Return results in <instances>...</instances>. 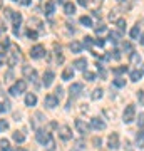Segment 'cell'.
<instances>
[{
  "label": "cell",
  "instance_id": "32",
  "mask_svg": "<svg viewBox=\"0 0 144 151\" xmlns=\"http://www.w3.org/2000/svg\"><path fill=\"white\" fill-rule=\"evenodd\" d=\"M84 79H87V81H96V74H92L89 70H84Z\"/></svg>",
  "mask_w": 144,
  "mask_h": 151
},
{
  "label": "cell",
  "instance_id": "39",
  "mask_svg": "<svg viewBox=\"0 0 144 151\" xmlns=\"http://www.w3.org/2000/svg\"><path fill=\"white\" fill-rule=\"evenodd\" d=\"M92 145L96 146V148H101L102 139H101V138H97V136H94V138H92Z\"/></svg>",
  "mask_w": 144,
  "mask_h": 151
},
{
  "label": "cell",
  "instance_id": "29",
  "mask_svg": "<svg viewBox=\"0 0 144 151\" xmlns=\"http://www.w3.org/2000/svg\"><path fill=\"white\" fill-rule=\"evenodd\" d=\"M27 37L32 39V40H37V37H39L37 30H32V29H29V30H27Z\"/></svg>",
  "mask_w": 144,
  "mask_h": 151
},
{
  "label": "cell",
  "instance_id": "48",
  "mask_svg": "<svg viewBox=\"0 0 144 151\" xmlns=\"http://www.w3.org/2000/svg\"><path fill=\"white\" fill-rule=\"evenodd\" d=\"M77 4H79V5H82V7H85L87 4H89V0H77Z\"/></svg>",
  "mask_w": 144,
  "mask_h": 151
},
{
  "label": "cell",
  "instance_id": "12",
  "mask_svg": "<svg viewBox=\"0 0 144 151\" xmlns=\"http://www.w3.org/2000/svg\"><path fill=\"white\" fill-rule=\"evenodd\" d=\"M107 146H109V150H117L119 148V136H117V133H112V134L109 136Z\"/></svg>",
  "mask_w": 144,
  "mask_h": 151
},
{
  "label": "cell",
  "instance_id": "3",
  "mask_svg": "<svg viewBox=\"0 0 144 151\" xmlns=\"http://www.w3.org/2000/svg\"><path fill=\"white\" fill-rule=\"evenodd\" d=\"M25 89H27V82L24 81V79H19V81L9 89V92H10L12 96H19V94H22V92H25Z\"/></svg>",
  "mask_w": 144,
  "mask_h": 151
},
{
  "label": "cell",
  "instance_id": "52",
  "mask_svg": "<svg viewBox=\"0 0 144 151\" xmlns=\"http://www.w3.org/2000/svg\"><path fill=\"white\" fill-rule=\"evenodd\" d=\"M109 19L111 20H116V14H109Z\"/></svg>",
  "mask_w": 144,
  "mask_h": 151
},
{
  "label": "cell",
  "instance_id": "2",
  "mask_svg": "<svg viewBox=\"0 0 144 151\" xmlns=\"http://www.w3.org/2000/svg\"><path fill=\"white\" fill-rule=\"evenodd\" d=\"M134 119H136V106L134 104H128L126 109H124V114H123V121L126 124L133 123Z\"/></svg>",
  "mask_w": 144,
  "mask_h": 151
},
{
  "label": "cell",
  "instance_id": "60",
  "mask_svg": "<svg viewBox=\"0 0 144 151\" xmlns=\"http://www.w3.org/2000/svg\"><path fill=\"white\" fill-rule=\"evenodd\" d=\"M119 2H124V0H119Z\"/></svg>",
  "mask_w": 144,
  "mask_h": 151
},
{
  "label": "cell",
  "instance_id": "26",
  "mask_svg": "<svg viewBox=\"0 0 144 151\" xmlns=\"http://www.w3.org/2000/svg\"><path fill=\"white\" fill-rule=\"evenodd\" d=\"M0 150L2 151H10V143H9V139H0Z\"/></svg>",
  "mask_w": 144,
  "mask_h": 151
},
{
  "label": "cell",
  "instance_id": "57",
  "mask_svg": "<svg viewBox=\"0 0 144 151\" xmlns=\"http://www.w3.org/2000/svg\"><path fill=\"white\" fill-rule=\"evenodd\" d=\"M0 65H2V57H0Z\"/></svg>",
  "mask_w": 144,
  "mask_h": 151
},
{
  "label": "cell",
  "instance_id": "45",
  "mask_svg": "<svg viewBox=\"0 0 144 151\" xmlns=\"http://www.w3.org/2000/svg\"><path fill=\"white\" fill-rule=\"evenodd\" d=\"M94 44H96V45H99V47H102V45L106 44V40H104V39H94Z\"/></svg>",
  "mask_w": 144,
  "mask_h": 151
},
{
  "label": "cell",
  "instance_id": "35",
  "mask_svg": "<svg viewBox=\"0 0 144 151\" xmlns=\"http://www.w3.org/2000/svg\"><path fill=\"white\" fill-rule=\"evenodd\" d=\"M82 45H85V47H92V45H94V39L92 37H85Z\"/></svg>",
  "mask_w": 144,
  "mask_h": 151
},
{
  "label": "cell",
  "instance_id": "18",
  "mask_svg": "<svg viewBox=\"0 0 144 151\" xmlns=\"http://www.w3.org/2000/svg\"><path fill=\"white\" fill-rule=\"evenodd\" d=\"M136 146L144 148V129H139V133L136 134Z\"/></svg>",
  "mask_w": 144,
  "mask_h": 151
},
{
  "label": "cell",
  "instance_id": "11",
  "mask_svg": "<svg viewBox=\"0 0 144 151\" xmlns=\"http://www.w3.org/2000/svg\"><path fill=\"white\" fill-rule=\"evenodd\" d=\"M59 136H60V139L69 141L70 138H72V131H70L69 126H60L59 128Z\"/></svg>",
  "mask_w": 144,
  "mask_h": 151
},
{
  "label": "cell",
  "instance_id": "27",
  "mask_svg": "<svg viewBox=\"0 0 144 151\" xmlns=\"http://www.w3.org/2000/svg\"><path fill=\"white\" fill-rule=\"evenodd\" d=\"M129 35H131V39H139V25H134V27L131 29Z\"/></svg>",
  "mask_w": 144,
  "mask_h": 151
},
{
  "label": "cell",
  "instance_id": "40",
  "mask_svg": "<svg viewBox=\"0 0 144 151\" xmlns=\"http://www.w3.org/2000/svg\"><path fill=\"white\" fill-rule=\"evenodd\" d=\"M117 29L121 30V32L126 29V20H124V19H119V20H117Z\"/></svg>",
  "mask_w": 144,
  "mask_h": 151
},
{
  "label": "cell",
  "instance_id": "56",
  "mask_svg": "<svg viewBox=\"0 0 144 151\" xmlns=\"http://www.w3.org/2000/svg\"><path fill=\"white\" fill-rule=\"evenodd\" d=\"M57 2H60V4H62V2H64V0H57Z\"/></svg>",
  "mask_w": 144,
  "mask_h": 151
},
{
  "label": "cell",
  "instance_id": "14",
  "mask_svg": "<svg viewBox=\"0 0 144 151\" xmlns=\"http://www.w3.org/2000/svg\"><path fill=\"white\" fill-rule=\"evenodd\" d=\"M35 104H37V96L32 94V92H29V94L25 96V106L32 108V106H35Z\"/></svg>",
  "mask_w": 144,
  "mask_h": 151
},
{
  "label": "cell",
  "instance_id": "38",
  "mask_svg": "<svg viewBox=\"0 0 144 151\" xmlns=\"http://www.w3.org/2000/svg\"><path fill=\"white\" fill-rule=\"evenodd\" d=\"M126 70H128V67H126V65H121V67H116V69H114V74H124V72H126Z\"/></svg>",
  "mask_w": 144,
  "mask_h": 151
},
{
  "label": "cell",
  "instance_id": "25",
  "mask_svg": "<svg viewBox=\"0 0 144 151\" xmlns=\"http://www.w3.org/2000/svg\"><path fill=\"white\" fill-rule=\"evenodd\" d=\"M80 24L84 25V27H92V19L87 15H82L80 17Z\"/></svg>",
  "mask_w": 144,
  "mask_h": 151
},
{
  "label": "cell",
  "instance_id": "20",
  "mask_svg": "<svg viewBox=\"0 0 144 151\" xmlns=\"http://www.w3.org/2000/svg\"><path fill=\"white\" fill-rule=\"evenodd\" d=\"M129 60H131V64H133V65H139V64H141V55H139V52H134V50H133Z\"/></svg>",
  "mask_w": 144,
  "mask_h": 151
},
{
  "label": "cell",
  "instance_id": "54",
  "mask_svg": "<svg viewBox=\"0 0 144 151\" xmlns=\"http://www.w3.org/2000/svg\"><path fill=\"white\" fill-rule=\"evenodd\" d=\"M70 151H79V150H77V148H75V146H74V148H72V150H70Z\"/></svg>",
  "mask_w": 144,
  "mask_h": 151
},
{
  "label": "cell",
  "instance_id": "7",
  "mask_svg": "<svg viewBox=\"0 0 144 151\" xmlns=\"http://www.w3.org/2000/svg\"><path fill=\"white\" fill-rule=\"evenodd\" d=\"M22 72H24V76H25L29 81H32V82H35L37 81V70L35 69H32L30 65H24V69H22Z\"/></svg>",
  "mask_w": 144,
  "mask_h": 151
},
{
  "label": "cell",
  "instance_id": "44",
  "mask_svg": "<svg viewBox=\"0 0 144 151\" xmlns=\"http://www.w3.org/2000/svg\"><path fill=\"white\" fill-rule=\"evenodd\" d=\"M55 96H57V97H59V99H60V97H62V96H64V89H62V87H57V89H55Z\"/></svg>",
  "mask_w": 144,
  "mask_h": 151
},
{
  "label": "cell",
  "instance_id": "47",
  "mask_svg": "<svg viewBox=\"0 0 144 151\" xmlns=\"http://www.w3.org/2000/svg\"><path fill=\"white\" fill-rule=\"evenodd\" d=\"M7 109H9V104H2L0 103V113H5Z\"/></svg>",
  "mask_w": 144,
  "mask_h": 151
},
{
  "label": "cell",
  "instance_id": "46",
  "mask_svg": "<svg viewBox=\"0 0 144 151\" xmlns=\"http://www.w3.org/2000/svg\"><path fill=\"white\" fill-rule=\"evenodd\" d=\"M12 77H14V70H7V74H5V81H10Z\"/></svg>",
  "mask_w": 144,
  "mask_h": 151
},
{
  "label": "cell",
  "instance_id": "15",
  "mask_svg": "<svg viewBox=\"0 0 144 151\" xmlns=\"http://www.w3.org/2000/svg\"><path fill=\"white\" fill-rule=\"evenodd\" d=\"M64 14L65 15H74L75 14V5L72 2H65L64 4Z\"/></svg>",
  "mask_w": 144,
  "mask_h": 151
},
{
  "label": "cell",
  "instance_id": "31",
  "mask_svg": "<svg viewBox=\"0 0 144 151\" xmlns=\"http://www.w3.org/2000/svg\"><path fill=\"white\" fill-rule=\"evenodd\" d=\"M45 148H47V151H55V141L50 138V139L47 141V145H45Z\"/></svg>",
  "mask_w": 144,
  "mask_h": 151
},
{
  "label": "cell",
  "instance_id": "22",
  "mask_svg": "<svg viewBox=\"0 0 144 151\" xmlns=\"http://www.w3.org/2000/svg\"><path fill=\"white\" fill-rule=\"evenodd\" d=\"M70 50L74 52V54H77V52H82V44L77 42V40H74V42H70Z\"/></svg>",
  "mask_w": 144,
  "mask_h": 151
},
{
  "label": "cell",
  "instance_id": "37",
  "mask_svg": "<svg viewBox=\"0 0 144 151\" xmlns=\"http://www.w3.org/2000/svg\"><path fill=\"white\" fill-rule=\"evenodd\" d=\"M109 55H111V59H112V57H114L116 60H119V59H121V52H119L117 49H114V50H112V52H111Z\"/></svg>",
  "mask_w": 144,
  "mask_h": 151
},
{
  "label": "cell",
  "instance_id": "4",
  "mask_svg": "<svg viewBox=\"0 0 144 151\" xmlns=\"http://www.w3.org/2000/svg\"><path fill=\"white\" fill-rule=\"evenodd\" d=\"M44 106L49 109H54L59 106V97L55 96V94H47L45 99H44Z\"/></svg>",
  "mask_w": 144,
  "mask_h": 151
},
{
  "label": "cell",
  "instance_id": "34",
  "mask_svg": "<svg viewBox=\"0 0 144 151\" xmlns=\"http://www.w3.org/2000/svg\"><path fill=\"white\" fill-rule=\"evenodd\" d=\"M29 24H30V25H34V27L42 29V22L39 20V19H30V20H29Z\"/></svg>",
  "mask_w": 144,
  "mask_h": 151
},
{
  "label": "cell",
  "instance_id": "50",
  "mask_svg": "<svg viewBox=\"0 0 144 151\" xmlns=\"http://www.w3.org/2000/svg\"><path fill=\"white\" fill-rule=\"evenodd\" d=\"M22 4H24V5H30V0H20Z\"/></svg>",
  "mask_w": 144,
  "mask_h": 151
},
{
  "label": "cell",
  "instance_id": "43",
  "mask_svg": "<svg viewBox=\"0 0 144 151\" xmlns=\"http://www.w3.org/2000/svg\"><path fill=\"white\" fill-rule=\"evenodd\" d=\"M138 126L143 129L144 128V114H139V118H138Z\"/></svg>",
  "mask_w": 144,
  "mask_h": 151
},
{
  "label": "cell",
  "instance_id": "8",
  "mask_svg": "<svg viewBox=\"0 0 144 151\" xmlns=\"http://www.w3.org/2000/svg\"><path fill=\"white\" fill-rule=\"evenodd\" d=\"M91 126L92 129H96V131H102V129H106V123L102 121L101 118H92L91 119Z\"/></svg>",
  "mask_w": 144,
  "mask_h": 151
},
{
  "label": "cell",
  "instance_id": "9",
  "mask_svg": "<svg viewBox=\"0 0 144 151\" xmlns=\"http://www.w3.org/2000/svg\"><path fill=\"white\" fill-rule=\"evenodd\" d=\"M52 136H50V133H47V131H44V129H37V141L40 143V145H47V141L50 139Z\"/></svg>",
  "mask_w": 144,
  "mask_h": 151
},
{
  "label": "cell",
  "instance_id": "36",
  "mask_svg": "<svg viewBox=\"0 0 144 151\" xmlns=\"http://www.w3.org/2000/svg\"><path fill=\"white\" fill-rule=\"evenodd\" d=\"M123 49L126 50V52L131 54V52H133V44H131V42H123Z\"/></svg>",
  "mask_w": 144,
  "mask_h": 151
},
{
  "label": "cell",
  "instance_id": "55",
  "mask_svg": "<svg viewBox=\"0 0 144 151\" xmlns=\"http://www.w3.org/2000/svg\"><path fill=\"white\" fill-rule=\"evenodd\" d=\"M2 5H4V0H0V7H2Z\"/></svg>",
  "mask_w": 144,
  "mask_h": 151
},
{
  "label": "cell",
  "instance_id": "6",
  "mask_svg": "<svg viewBox=\"0 0 144 151\" xmlns=\"http://www.w3.org/2000/svg\"><path fill=\"white\" fill-rule=\"evenodd\" d=\"M69 92H70V97H79L80 94L84 92V84H82V82H74V84L70 86Z\"/></svg>",
  "mask_w": 144,
  "mask_h": 151
},
{
  "label": "cell",
  "instance_id": "28",
  "mask_svg": "<svg viewBox=\"0 0 144 151\" xmlns=\"http://www.w3.org/2000/svg\"><path fill=\"white\" fill-rule=\"evenodd\" d=\"M109 39H111L112 42L117 44L119 40H121V32H111V34H109Z\"/></svg>",
  "mask_w": 144,
  "mask_h": 151
},
{
  "label": "cell",
  "instance_id": "33",
  "mask_svg": "<svg viewBox=\"0 0 144 151\" xmlns=\"http://www.w3.org/2000/svg\"><path fill=\"white\" fill-rule=\"evenodd\" d=\"M106 25L104 24H97L96 27H94V30H96V34H102V32H106Z\"/></svg>",
  "mask_w": 144,
  "mask_h": 151
},
{
  "label": "cell",
  "instance_id": "24",
  "mask_svg": "<svg viewBox=\"0 0 144 151\" xmlns=\"http://www.w3.org/2000/svg\"><path fill=\"white\" fill-rule=\"evenodd\" d=\"M102 94H104V91H102L101 87H97V89H94V92H92V101H99L102 97Z\"/></svg>",
  "mask_w": 144,
  "mask_h": 151
},
{
  "label": "cell",
  "instance_id": "53",
  "mask_svg": "<svg viewBox=\"0 0 144 151\" xmlns=\"http://www.w3.org/2000/svg\"><path fill=\"white\" fill-rule=\"evenodd\" d=\"M139 40H141V44H143V45H144V34H143V35H141V39H139Z\"/></svg>",
  "mask_w": 144,
  "mask_h": 151
},
{
  "label": "cell",
  "instance_id": "58",
  "mask_svg": "<svg viewBox=\"0 0 144 151\" xmlns=\"http://www.w3.org/2000/svg\"><path fill=\"white\" fill-rule=\"evenodd\" d=\"M143 74H144V65H143Z\"/></svg>",
  "mask_w": 144,
  "mask_h": 151
},
{
  "label": "cell",
  "instance_id": "42",
  "mask_svg": "<svg viewBox=\"0 0 144 151\" xmlns=\"http://www.w3.org/2000/svg\"><path fill=\"white\" fill-rule=\"evenodd\" d=\"M5 129H9V123L5 119H0V131H5Z\"/></svg>",
  "mask_w": 144,
  "mask_h": 151
},
{
  "label": "cell",
  "instance_id": "17",
  "mask_svg": "<svg viewBox=\"0 0 144 151\" xmlns=\"http://www.w3.org/2000/svg\"><path fill=\"white\" fill-rule=\"evenodd\" d=\"M74 77V69L72 67H65L64 72H62V81H70Z\"/></svg>",
  "mask_w": 144,
  "mask_h": 151
},
{
  "label": "cell",
  "instance_id": "16",
  "mask_svg": "<svg viewBox=\"0 0 144 151\" xmlns=\"http://www.w3.org/2000/svg\"><path fill=\"white\" fill-rule=\"evenodd\" d=\"M54 10H55V4H54L52 0L45 2V7H44V12H45V15H52Z\"/></svg>",
  "mask_w": 144,
  "mask_h": 151
},
{
  "label": "cell",
  "instance_id": "51",
  "mask_svg": "<svg viewBox=\"0 0 144 151\" xmlns=\"http://www.w3.org/2000/svg\"><path fill=\"white\" fill-rule=\"evenodd\" d=\"M14 151H27L25 148H20V146H19V148H14Z\"/></svg>",
  "mask_w": 144,
  "mask_h": 151
},
{
  "label": "cell",
  "instance_id": "23",
  "mask_svg": "<svg viewBox=\"0 0 144 151\" xmlns=\"http://www.w3.org/2000/svg\"><path fill=\"white\" fill-rule=\"evenodd\" d=\"M12 138H14V141H17V143H24V141H25V136H24L22 131H15V133L12 134Z\"/></svg>",
  "mask_w": 144,
  "mask_h": 151
},
{
  "label": "cell",
  "instance_id": "21",
  "mask_svg": "<svg viewBox=\"0 0 144 151\" xmlns=\"http://www.w3.org/2000/svg\"><path fill=\"white\" fill-rule=\"evenodd\" d=\"M143 77V70H139V69H134V70H131V81H134V82H138L139 79Z\"/></svg>",
  "mask_w": 144,
  "mask_h": 151
},
{
  "label": "cell",
  "instance_id": "41",
  "mask_svg": "<svg viewBox=\"0 0 144 151\" xmlns=\"http://www.w3.org/2000/svg\"><path fill=\"white\" fill-rule=\"evenodd\" d=\"M136 96H138V99H139V104H141V106H144V91H138V94H136Z\"/></svg>",
  "mask_w": 144,
  "mask_h": 151
},
{
  "label": "cell",
  "instance_id": "13",
  "mask_svg": "<svg viewBox=\"0 0 144 151\" xmlns=\"http://www.w3.org/2000/svg\"><path fill=\"white\" fill-rule=\"evenodd\" d=\"M54 77H55V74H54L52 70H45V72H44V76H42V84L45 87H49L54 82Z\"/></svg>",
  "mask_w": 144,
  "mask_h": 151
},
{
  "label": "cell",
  "instance_id": "5",
  "mask_svg": "<svg viewBox=\"0 0 144 151\" xmlns=\"http://www.w3.org/2000/svg\"><path fill=\"white\" fill-rule=\"evenodd\" d=\"M44 55H45V47L37 44V45H34L32 50H30V57L32 59H42Z\"/></svg>",
  "mask_w": 144,
  "mask_h": 151
},
{
  "label": "cell",
  "instance_id": "19",
  "mask_svg": "<svg viewBox=\"0 0 144 151\" xmlns=\"http://www.w3.org/2000/svg\"><path fill=\"white\" fill-rule=\"evenodd\" d=\"M74 67L75 69H80V70H85V67H87V60L82 59V57H80V59H75L74 60Z\"/></svg>",
  "mask_w": 144,
  "mask_h": 151
},
{
  "label": "cell",
  "instance_id": "49",
  "mask_svg": "<svg viewBox=\"0 0 144 151\" xmlns=\"http://www.w3.org/2000/svg\"><path fill=\"white\" fill-rule=\"evenodd\" d=\"M92 15H94V17H101V12H99V10H94V12H92Z\"/></svg>",
  "mask_w": 144,
  "mask_h": 151
},
{
  "label": "cell",
  "instance_id": "30",
  "mask_svg": "<svg viewBox=\"0 0 144 151\" xmlns=\"http://www.w3.org/2000/svg\"><path fill=\"white\" fill-rule=\"evenodd\" d=\"M114 86H116V87H124V86H126V79H123V77L114 79Z\"/></svg>",
  "mask_w": 144,
  "mask_h": 151
},
{
  "label": "cell",
  "instance_id": "10",
  "mask_svg": "<svg viewBox=\"0 0 144 151\" xmlns=\"http://www.w3.org/2000/svg\"><path fill=\"white\" fill-rule=\"evenodd\" d=\"M75 129L79 131L80 134H85V133H87V131L91 129V126H89V124L87 123H84V121H82V119H75Z\"/></svg>",
  "mask_w": 144,
  "mask_h": 151
},
{
  "label": "cell",
  "instance_id": "59",
  "mask_svg": "<svg viewBox=\"0 0 144 151\" xmlns=\"http://www.w3.org/2000/svg\"><path fill=\"white\" fill-rule=\"evenodd\" d=\"M14 2H20V0H14Z\"/></svg>",
  "mask_w": 144,
  "mask_h": 151
},
{
  "label": "cell",
  "instance_id": "1",
  "mask_svg": "<svg viewBox=\"0 0 144 151\" xmlns=\"http://www.w3.org/2000/svg\"><path fill=\"white\" fill-rule=\"evenodd\" d=\"M19 59H20V49L17 45H10V52H7V64L14 67V65H17Z\"/></svg>",
  "mask_w": 144,
  "mask_h": 151
}]
</instances>
